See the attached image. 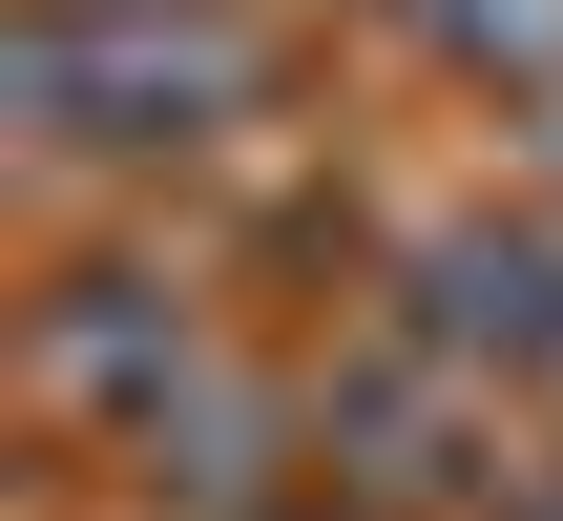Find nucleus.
I'll return each instance as SVG.
<instances>
[{
  "instance_id": "obj_1",
  "label": "nucleus",
  "mask_w": 563,
  "mask_h": 521,
  "mask_svg": "<svg viewBox=\"0 0 563 521\" xmlns=\"http://www.w3.org/2000/svg\"><path fill=\"white\" fill-rule=\"evenodd\" d=\"M21 104H42L63 146H209V125H230V42H209V21H84V0H63V21L21 42Z\"/></svg>"
}]
</instances>
